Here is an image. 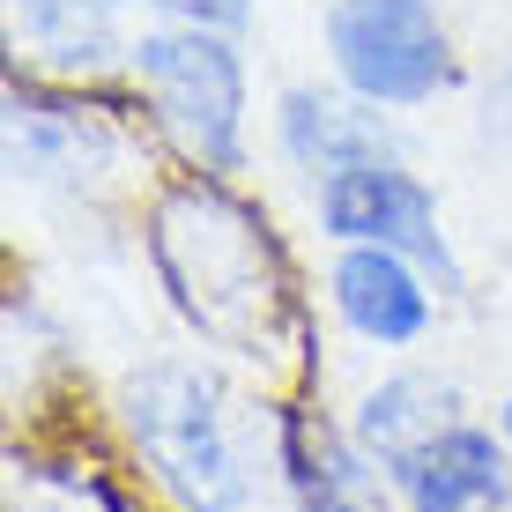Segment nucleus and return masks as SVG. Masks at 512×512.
Returning a JSON list of instances; mask_svg holds the SVG:
<instances>
[{
    "instance_id": "nucleus-16",
    "label": "nucleus",
    "mask_w": 512,
    "mask_h": 512,
    "mask_svg": "<svg viewBox=\"0 0 512 512\" xmlns=\"http://www.w3.org/2000/svg\"><path fill=\"white\" fill-rule=\"evenodd\" d=\"M104 8H127V0H104Z\"/></svg>"
},
{
    "instance_id": "nucleus-13",
    "label": "nucleus",
    "mask_w": 512,
    "mask_h": 512,
    "mask_svg": "<svg viewBox=\"0 0 512 512\" xmlns=\"http://www.w3.org/2000/svg\"><path fill=\"white\" fill-rule=\"evenodd\" d=\"M164 23H201V30H245L253 0H149Z\"/></svg>"
},
{
    "instance_id": "nucleus-10",
    "label": "nucleus",
    "mask_w": 512,
    "mask_h": 512,
    "mask_svg": "<svg viewBox=\"0 0 512 512\" xmlns=\"http://www.w3.org/2000/svg\"><path fill=\"white\" fill-rule=\"evenodd\" d=\"M8 164L23 179H60V186H82L112 164V134L97 127L82 104L52 97V90H30V82H8Z\"/></svg>"
},
{
    "instance_id": "nucleus-3",
    "label": "nucleus",
    "mask_w": 512,
    "mask_h": 512,
    "mask_svg": "<svg viewBox=\"0 0 512 512\" xmlns=\"http://www.w3.org/2000/svg\"><path fill=\"white\" fill-rule=\"evenodd\" d=\"M127 67L149 90L164 134L179 141L201 171H238L245 156V60L231 30L201 23H164L127 38Z\"/></svg>"
},
{
    "instance_id": "nucleus-4",
    "label": "nucleus",
    "mask_w": 512,
    "mask_h": 512,
    "mask_svg": "<svg viewBox=\"0 0 512 512\" xmlns=\"http://www.w3.org/2000/svg\"><path fill=\"white\" fill-rule=\"evenodd\" d=\"M327 52L342 90H357L364 104H386V112L431 104L453 82V45L438 23V0H334Z\"/></svg>"
},
{
    "instance_id": "nucleus-11",
    "label": "nucleus",
    "mask_w": 512,
    "mask_h": 512,
    "mask_svg": "<svg viewBox=\"0 0 512 512\" xmlns=\"http://www.w3.org/2000/svg\"><path fill=\"white\" fill-rule=\"evenodd\" d=\"M446 423H461V386L438 379V372H394L357 401V423H349V431H357V446L372 453L379 468H394L409 446L438 438Z\"/></svg>"
},
{
    "instance_id": "nucleus-1",
    "label": "nucleus",
    "mask_w": 512,
    "mask_h": 512,
    "mask_svg": "<svg viewBox=\"0 0 512 512\" xmlns=\"http://www.w3.org/2000/svg\"><path fill=\"white\" fill-rule=\"evenodd\" d=\"M149 260L179 320L231 357H275L305 334V305L290 290V260L253 201H238L216 171L179 179L149 216Z\"/></svg>"
},
{
    "instance_id": "nucleus-9",
    "label": "nucleus",
    "mask_w": 512,
    "mask_h": 512,
    "mask_svg": "<svg viewBox=\"0 0 512 512\" xmlns=\"http://www.w3.org/2000/svg\"><path fill=\"white\" fill-rule=\"evenodd\" d=\"M386 104H364L357 90L334 97V90H282L275 104V141L297 171L327 179V171L349 164H372V156H394V127H386Z\"/></svg>"
},
{
    "instance_id": "nucleus-6",
    "label": "nucleus",
    "mask_w": 512,
    "mask_h": 512,
    "mask_svg": "<svg viewBox=\"0 0 512 512\" xmlns=\"http://www.w3.org/2000/svg\"><path fill=\"white\" fill-rule=\"evenodd\" d=\"M386 483L409 512H512V446L505 431H483L461 416L401 453Z\"/></svg>"
},
{
    "instance_id": "nucleus-7",
    "label": "nucleus",
    "mask_w": 512,
    "mask_h": 512,
    "mask_svg": "<svg viewBox=\"0 0 512 512\" xmlns=\"http://www.w3.org/2000/svg\"><path fill=\"white\" fill-rule=\"evenodd\" d=\"M327 297L342 312V327L379 349H416L431 334V268H416L394 245H342Z\"/></svg>"
},
{
    "instance_id": "nucleus-15",
    "label": "nucleus",
    "mask_w": 512,
    "mask_h": 512,
    "mask_svg": "<svg viewBox=\"0 0 512 512\" xmlns=\"http://www.w3.org/2000/svg\"><path fill=\"white\" fill-rule=\"evenodd\" d=\"M498 431H505V446H512V401H505V409H498Z\"/></svg>"
},
{
    "instance_id": "nucleus-14",
    "label": "nucleus",
    "mask_w": 512,
    "mask_h": 512,
    "mask_svg": "<svg viewBox=\"0 0 512 512\" xmlns=\"http://www.w3.org/2000/svg\"><path fill=\"white\" fill-rule=\"evenodd\" d=\"M483 134L512 149V60L498 67V75H490V90H483Z\"/></svg>"
},
{
    "instance_id": "nucleus-12",
    "label": "nucleus",
    "mask_w": 512,
    "mask_h": 512,
    "mask_svg": "<svg viewBox=\"0 0 512 512\" xmlns=\"http://www.w3.org/2000/svg\"><path fill=\"white\" fill-rule=\"evenodd\" d=\"M8 30L52 75H97V67L127 60L104 0H8Z\"/></svg>"
},
{
    "instance_id": "nucleus-8",
    "label": "nucleus",
    "mask_w": 512,
    "mask_h": 512,
    "mask_svg": "<svg viewBox=\"0 0 512 512\" xmlns=\"http://www.w3.org/2000/svg\"><path fill=\"white\" fill-rule=\"evenodd\" d=\"M275 461L305 512H386V490H394L379 483L386 468L357 446V431H334L305 409H275Z\"/></svg>"
},
{
    "instance_id": "nucleus-5",
    "label": "nucleus",
    "mask_w": 512,
    "mask_h": 512,
    "mask_svg": "<svg viewBox=\"0 0 512 512\" xmlns=\"http://www.w3.org/2000/svg\"><path fill=\"white\" fill-rule=\"evenodd\" d=\"M320 231L334 245H394L416 268H431L438 290H461V260L438 231V201L401 156H372L320 179Z\"/></svg>"
},
{
    "instance_id": "nucleus-2",
    "label": "nucleus",
    "mask_w": 512,
    "mask_h": 512,
    "mask_svg": "<svg viewBox=\"0 0 512 512\" xmlns=\"http://www.w3.org/2000/svg\"><path fill=\"white\" fill-rule=\"evenodd\" d=\"M119 409H127V431H134L149 475L171 490L179 512H238L245 505L253 468L238 453L216 372H201L186 357H156L127 379Z\"/></svg>"
}]
</instances>
